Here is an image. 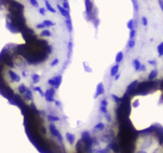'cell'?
I'll return each mask as SVG.
<instances>
[{
    "instance_id": "obj_36",
    "label": "cell",
    "mask_w": 163,
    "mask_h": 153,
    "mask_svg": "<svg viewBox=\"0 0 163 153\" xmlns=\"http://www.w3.org/2000/svg\"><path fill=\"white\" fill-rule=\"evenodd\" d=\"M39 14H41V15L44 16L45 14H46V9L43 8V7H41V8H39Z\"/></svg>"
},
{
    "instance_id": "obj_31",
    "label": "cell",
    "mask_w": 163,
    "mask_h": 153,
    "mask_svg": "<svg viewBox=\"0 0 163 153\" xmlns=\"http://www.w3.org/2000/svg\"><path fill=\"white\" fill-rule=\"evenodd\" d=\"M62 7L65 8L67 11H70V5H69V2L67 1H65L62 2Z\"/></svg>"
},
{
    "instance_id": "obj_39",
    "label": "cell",
    "mask_w": 163,
    "mask_h": 153,
    "mask_svg": "<svg viewBox=\"0 0 163 153\" xmlns=\"http://www.w3.org/2000/svg\"><path fill=\"white\" fill-rule=\"evenodd\" d=\"M48 84L50 85H51V86L54 87L55 86V81L54 78H51V79H49L48 80Z\"/></svg>"
},
{
    "instance_id": "obj_33",
    "label": "cell",
    "mask_w": 163,
    "mask_h": 153,
    "mask_svg": "<svg viewBox=\"0 0 163 153\" xmlns=\"http://www.w3.org/2000/svg\"><path fill=\"white\" fill-rule=\"evenodd\" d=\"M137 106H139V101L138 100H135L132 102V107L133 108H137Z\"/></svg>"
},
{
    "instance_id": "obj_7",
    "label": "cell",
    "mask_w": 163,
    "mask_h": 153,
    "mask_svg": "<svg viewBox=\"0 0 163 153\" xmlns=\"http://www.w3.org/2000/svg\"><path fill=\"white\" fill-rule=\"evenodd\" d=\"M137 84H138V81H137V80H134V81L130 83V85H128V87L126 88V92H130V94H131V92H133V90L136 89Z\"/></svg>"
},
{
    "instance_id": "obj_42",
    "label": "cell",
    "mask_w": 163,
    "mask_h": 153,
    "mask_svg": "<svg viewBox=\"0 0 163 153\" xmlns=\"http://www.w3.org/2000/svg\"><path fill=\"white\" fill-rule=\"evenodd\" d=\"M94 25L96 28H98V26L99 25V19H96V22H95V20H94Z\"/></svg>"
},
{
    "instance_id": "obj_5",
    "label": "cell",
    "mask_w": 163,
    "mask_h": 153,
    "mask_svg": "<svg viewBox=\"0 0 163 153\" xmlns=\"http://www.w3.org/2000/svg\"><path fill=\"white\" fill-rule=\"evenodd\" d=\"M66 139L67 140V142L70 144V145L74 144L75 141H76V136H75V135L70 132H67L66 133Z\"/></svg>"
},
{
    "instance_id": "obj_6",
    "label": "cell",
    "mask_w": 163,
    "mask_h": 153,
    "mask_svg": "<svg viewBox=\"0 0 163 153\" xmlns=\"http://www.w3.org/2000/svg\"><path fill=\"white\" fill-rule=\"evenodd\" d=\"M57 7H58V10H59V12H60V14H61L62 16L65 17V18H70L69 11H67V10H66L65 8H63V7L60 6L59 4H58V5H57Z\"/></svg>"
},
{
    "instance_id": "obj_29",
    "label": "cell",
    "mask_w": 163,
    "mask_h": 153,
    "mask_svg": "<svg viewBox=\"0 0 163 153\" xmlns=\"http://www.w3.org/2000/svg\"><path fill=\"white\" fill-rule=\"evenodd\" d=\"M59 60L58 59V58H55V59H54L53 61L51 62V67H54V66H58V65H59Z\"/></svg>"
},
{
    "instance_id": "obj_9",
    "label": "cell",
    "mask_w": 163,
    "mask_h": 153,
    "mask_svg": "<svg viewBox=\"0 0 163 153\" xmlns=\"http://www.w3.org/2000/svg\"><path fill=\"white\" fill-rule=\"evenodd\" d=\"M157 74H158V70L157 69H154L153 70H151V72L150 73L149 76H148V80L150 81H153L157 77Z\"/></svg>"
},
{
    "instance_id": "obj_4",
    "label": "cell",
    "mask_w": 163,
    "mask_h": 153,
    "mask_svg": "<svg viewBox=\"0 0 163 153\" xmlns=\"http://www.w3.org/2000/svg\"><path fill=\"white\" fill-rule=\"evenodd\" d=\"M8 73H9V77L11 79L12 81H14V82H19L21 81V77L19 76V75L15 73L13 70H11L10 69L8 71Z\"/></svg>"
},
{
    "instance_id": "obj_45",
    "label": "cell",
    "mask_w": 163,
    "mask_h": 153,
    "mask_svg": "<svg viewBox=\"0 0 163 153\" xmlns=\"http://www.w3.org/2000/svg\"><path fill=\"white\" fill-rule=\"evenodd\" d=\"M158 2H159L160 6H161V8H162V11H163V1H162V0H159Z\"/></svg>"
},
{
    "instance_id": "obj_2",
    "label": "cell",
    "mask_w": 163,
    "mask_h": 153,
    "mask_svg": "<svg viewBox=\"0 0 163 153\" xmlns=\"http://www.w3.org/2000/svg\"><path fill=\"white\" fill-rule=\"evenodd\" d=\"M85 6H86V13L88 16L89 21H92L94 19L92 16V11H93V2L91 0H85Z\"/></svg>"
},
{
    "instance_id": "obj_26",
    "label": "cell",
    "mask_w": 163,
    "mask_h": 153,
    "mask_svg": "<svg viewBox=\"0 0 163 153\" xmlns=\"http://www.w3.org/2000/svg\"><path fill=\"white\" fill-rule=\"evenodd\" d=\"M135 46V41L134 39H130L129 42H128V47L129 49H133Z\"/></svg>"
},
{
    "instance_id": "obj_38",
    "label": "cell",
    "mask_w": 163,
    "mask_h": 153,
    "mask_svg": "<svg viewBox=\"0 0 163 153\" xmlns=\"http://www.w3.org/2000/svg\"><path fill=\"white\" fill-rule=\"evenodd\" d=\"M101 105L102 106L107 107V105H108V101H107V100L106 99H102L101 101Z\"/></svg>"
},
{
    "instance_id": "obj_13",
    "label": "cell",
    "mask_w": 163,
    "mask_h": 153,
    "mask_svg": "<svg viewBox=\"0 0 163 153\" xmlns=\"http://www.w3.org/2000/svg\"><path fill=\"white\" fill-rule=\"evenodd\" d=\"M54 79L55 81V86H54V88H55V89H59V86L61 85L62 77L61 75H58V76L54 77Z\"/></svg>"
},
{
    "instance_id": "obj_46",
    "label": "cell",
    "mask_w": 163,
    "mask_h": 153,
    "mask_svg": "<svg viewBox=\"0 0 163 153\" xmlns=\"http://www.w3.org/2000/svg\"><path fill=\"white\" fill-rule=\"evenodd\" d=\"M22 76H23L24 77H28V74H27V73L26 72V71H22Z\"/></svg>"
},
{
    "instance_id": "obj_12",
    "label": "cell",
    "mask_w": 163,
    "mask_h": 153,
    "mask_svg": "<svg viewBox=\"0 0 163 153\" xmlns=\"http://www.w3.org/2000/svg\"><path fill=\"white\" fill-rule=\"evenodd\" d=\"M123 58H124V54H123V52H122V51L117 52L116 57H115V62H116L117 64H118V63H120V62L122 61Z\"/></svg>"
},
{
    "instance_id": "obj_32",
    "label": "cell",
    "mask_w": 163,
    "mask_h": 153,
    "mask_svg": "<svg viewBox=\"0 0 163 153\" xmlns=\"http://www.w3.org/2000/svg\"><path fill=\"white\" fill-rule=\"evenodd\" d=\"M29 1H30L31 4L33 6H34V7H38V6H39V2H38L37 0H29Z\"/></svg>"
},
{
    "instance_id": "obj_41",
    "label": "cell",
    "mask_w": 163,
    "mask_h": 153,
    "mask_svg": "<svg viewBox=\"0 0 163 153\" xmlns=\"http://www.w3.org/2000/svg\"><path fill=\"white\" fill-rule=\"evenodd\" d=\"M54 104H55V105H56L57 107H61V105H62L61 102H60L59 101H58V100H55Z\"/></svg>"
},
{
    "instance_id": "obj_23",
    "label": "cell",
    "mask_w": 163,
    "mask_h": 153,
    "mask_svg": "<svg viewBox=\"0 0 163 153\" xmlns=\"http://www.w3.org/2000/svg\"><path fill=\"white\" fill-rule=\"evenodd\" d=\"M111 97L113 98V101H114L115 103H117V104H120V103L122 102V98H120L119 97H117L116 94L112 93L111 94Z\"/></svg>"
},
{
    "instance_id": "obj_21",
    "label": "cell",
    "mask_w": 163,
    "mask_h": 153,
    "mask_svg": "<svg viewBox=\"0 0 163 153\" xmlns=\"http://www.w3.org/2000/svg\"><path fill=\"white\" fill-rule=\"evenodd\" d=\"M47 118H48L50 121H52V122H58L60 120V118L59 116H53V115H48V116H47Z\"/></svg>"
},
{
    "instance_id": "obj_10",
    "label": "cell",
    "mask_w": 163,
    "mask_h": 153,
    "mask_svg": "<svg viewBox=\"0 0 163 153\" xmlns=\"http://www.w3.org/2000/svg\"><path fill=\"white\" fill-rule=\"evenodd\" d=\"M132 65H133V66H134L135 71H140V68H141L142 64H141V62H140V61L138 59H134L133 60Z\"/></svg>"
},
{
    "instance_id": "obj_27",
    "label": "cell",
    "mask_w": 163,
    "mask_h": 153,
    "mask_svg": "<svg viewBox=\"0 0 163 153\" xmlns=\"http://www.w3.org/2000/svg\"><path fill=\"white\" fill-rule=\"evenodd\" d=\"M83 67H84V70L86 73H92L93 72V70H92V69L91 68V67L86 65V62H83Z\"/></svg>"
},
{
    "instance_id": "obj_44",
    "label": "cell",
    "mask_w": 163,
    "mask_h": 153,
    "mask_svg": "<svg viewBox=\"0 0 163 153\" xmlns=\"http://www.w3.org/2000/svg\"><path fill=\"white\" fill-rule=\"evenodd\" d=\"M120 77H121V74H120V73H117V74H116V75H115V76H114V80H115V81H117V80H118V79L120 78Z\"/></svg>"
},
{
    "instance_id": "obj_3",
    "label": "cell",
    "mask_w": 163,
    "mask_h": 153,
    "mask_svg": "<svg viewBox=\"0 0 163 153\" xmlns=\"http://www.w3.org/2000/svg\"><path fill=\"white\" fill-rule=\"evenodd\" d=\"M104 92H105V88H104L103 83H102V82H99L96 87V92H95V94H94V98L95 99L98 98L99 96L104 94Z\"/></svg>"
},
{
    "instance_id": "obj_34",
    "label": "cell",
    "mask_w": 163,
    "mask_h": 153,
    "mask_svg": "<svg viewBox=\"0 0 163 153\" xmlns=\"http://www.w3.org/2000/svg\"><path fill=\"white\" fill-rule=\"evenodd\" d=\"M105 117H106V120L108 122H111V120H112V118H111V115H110V113H109V112H107L106 114H105Z\"/></svg>"
},
{
    "instance_id": "obj_48",
    "label": "cell",
    "mask_w": 163,
    "mask_h": 153,
    "mask_svg": "<svg viewBox=\"0 0 163 153\" xmlns=\"http://www.w3.org/2000/svg\"><path fill=\"white\" fill-rule=\"evenodd\" d=\"M62 1H63V2H65V1H67V0H62Z\"/></svg>"
},
{
    "instance_id": "obj_20",
    "label": "cell",
    "mask_w": 163,
    "mask_h": 153,
    "mask_svg": "<svg viewBox=\"0 0 163 153\" xmlns=\"http://www.w3.org/2000/svg\"><path fill=\"white\" fill-rule=\"evenodd\" d=\"M126 27L129 30L134 29V19H130L126 23Z\"/></svg>"
},
{
    "instance_id": "obj_18",
    "label": "cell",
    "mask_w": 163,
    "mask_h": 153,
    "mask_svg": "<svg viewBox=\"0 0 163 153\" xmlns=\"http://www.w3.org/2000/svg\"><path fill=\"white\" fill-rule=\"evenodd\" d=\"M26 89H27V87L26 86L25 84H21L18 87V92L20 94H24L25 92L26 91Z\"/></svg>"
},
{
    "instance_id": "obj_28",
    "label": "cell",
    "mask_w": 163,
    "mask_h": 153,
    "mask_svg": "<svg viewBox=\"0 0 163 153\" xmlns=\"http://www.w3.org/2000/svg\"><path fill=\"white\" fill-rule=\"evenodd\" d=\"M135 35H136V30L135 29H133V30H130V39H134Z\"/></svg>"
},
{
    "instance_id": "obj_19",
    "label": "cell",
    "mask_w": 163,
    "mask_h": 153,
    "mask_svg": "<svg viewBox=\"0 0 163 153\" xmlns=\"http://www.w3.org/2000/svg\"><path fill=\"white\" fill-rule=\"evenodd\" d=\"M51 35H52L51 32L47 29L42 30V31L40 33V36H42V37H51Z\"/></svg>"
},
{
    "instance_id": "obj_37",
    "label": "cell",
    "mask_w": 163,
    "mask_h": 153,
    "mask_svg": "<svg viewBox=\"0 0 163 153\" xmlns=\"http://www.w3.org/2000/svg\"><path fill=\"white\" fill-rule=\"evenodd\" d=\"M45 27H46V26H44V24L42 23H42H38L36 25V28L37 29H39V30H43Z\"/></svg>"
},
{
    "instance_id": "obj_30",
    "label": "cell",
    "mask_w": 163,
    "mask_h": 153,
    "mask_svg": "<svg viewBox=\"0 0 163 153\" xmlns=\"http://www.w3.org/2000/svg\"><path fill=\"white\" fill-rule=\"evenodd\" d=\"M99 109H100V111H101V112H102L103 114H106L107 112H108V110H107V107H106V106H100V108H99Z\"/></svg>"
},
{
    "instance_id": "obj_16",
    "label": "cell",
    "mask_w": 163,
    "mask_h": 153,
    "mask_svg": "<svg viewBox=\"0 0 163 153\" xmlns=\"http://www.w3.org/2000/svg\"><path fill=\"white\" fill-rule=\"evenodd\" d=\"M45 4H46V7L47 9V11H49L50 12H51V13H56V11H55V9L54 7H52V6L51 4H50V2L47 1V0H45Z\"/></svg>"
},
{
    "instance_id": "obj_17",
    "label": "cell",
    "mask_w": 163,
    "mask_h": 153,
    "mask_svg": "<svg viewBox=\"0 0 163 153\" xmlns=\"http://www.w3.org/2000/svg\"><path fill=\"white\" fill-rule=\"evenodd\" d=\"M42 23L44 24V26L46 27H51V26H55V23L54 22H52L51 20H49V19H45L42 21Z\"/></svg>"
},
{
    "instance_id": "obj_11",
    "label": "cell",
    "mask_w": 163,
    "mask_h": 153,
    "mask_svg": "<svg viewBox=\"0 0 163 153\" xmlns=\"http://www.w3.org/2000/svg\"><path fill=\"white\" fill-rule=\"evenodd\" d=\"M24 97H25V98L26 100H28V101H32V100H34V95L32 93V91L30 89H28V88H27L26 91L25 92Z\"/></svg>"
},
{
    "instance_id": "obj_22",
    "label": "cell",
    "mask_w": 163,
    "mask_h": 153,
    "mask_svg": "<svg viewBox=\"0 0 163 153\" xmlns=\"http://www.w3.org/2000/svg\"><path fill=\"white\" fill-rule=\"evenodd\" d=\"M31 79H32V81H33V83L34 84H37L38 82H39L40 76H39V74H37V73H34L31 76Z\"/></svg>"
},
{
    "instance_id": "obj_25",
    "label": "cell",
    "mask_w": 163,
    "mask_h": 153,
    "mask_svg": "<svg viewBox=\"0 0 163 153\" xmlns=\"http://www.w3.org/2000/svg\"><path fill=\"white\" fill-rule=\"evenodd\" d=\"M157 53H158L159 56H162L163 55V42L159 44V46H157Z\"/></svg>"
},
{
    "instance_id": "obj_1",
    "label": "cell",
    "mask_w": 163,
    "mask_h": 153,
    "mask_svg": "<svg viewBox=\"0 0 163 153\" xmlns=\"http://www.w3.org/2000/svg\"><path fill=\"white\" fill-rule=\"evenodd\" d=\"M54 95H55V88H50L45 92V100L47 102H54Z\"/></svg>"
},
{
    "instance_id": "obj_14",
    "label": "cell",
    "mask_w": 163,
    "mask_h": 153,
    "mask_svg": "<svg viewBox=\"0 0 163 153\" xmlns=\"http://www.w3.org/2000/svg\"><path fill=\"white\" fill-rule=\"evenodd\" d=\"M105 129V124L102 122H99L96 125H94V129L96 130V131H102V130H104Z\"/></svg>"
},
{
    "instance_id": "obj_24",
    "label": "cell",
    "mask_w": 163,
    "mask_h": 153,
    "mask_svg": "<svg viewBox=\"0 0 163 153\" xmlns=\"http://www.w3.org/2000/svg\"><path fill=\"white\" fill-rule=\"evenodd\" d=\"M33 90H34V91H35V92H39V94L41 95V97H44V96H45V92H44L43 91H42V88L40 87V86L34 87Z\"/></svg>"
},
{
    "instance_id": "obj_47",
    "label": "cell",
    "mask_w": 163,
    "mask_h": 153,
    "mask_svg": "<svg viewBox=\"0 0 163 153\" xmlns=\"http://www.w3.org/2000/svg\"><path fill=\"white\" fill-rule=\"evenodd\" d=\"M161 101L163 102V94H162V98H161Z\"/></svg>"
},
{
    "instance_id": "obj_43",
    "label": "cell",
    "mask_w": 163,
    "mask_h": 153,
    "mask_svg": "<svg viewBox=\"0 0 163 153\" xmlns=\"http://www.w3.org/2000/svg\"><path fill=\"white\" fill-rule=\"evenodd\" d=\"M148 63L149 64H150V65H152V66H155V65L157 64V62L154 61V60H149V61H148Z\"/></svg>"
},
{
    "instance_id": "obj_35",
    "label": "cell",
    "mask_w": 163,
    "mask_h": 153,
    "mask_svg": "<svg viewBox=\"0 0 163 153\" xmlns=\"http://www.w3.org/2000/svg\"><path fill=\"white\" fill-rule=\"evenodd\" d=\"M142 25H143V26H147L148 25V20H147V18L145 17H142Z\"/></svg>"
},
{
    "instance_id": "obj_8",
    "label": "cell",
    "mask_w": 163,
    "mask_h": 153,
    "mask_svg": "<svg viewBox=\"0 0 163 153\" xmlns=\"http://www.w3.org/2000/svg\"><path fill=\"white\" fill-rule=\"evenodd\" d=\"M119 67H120V66H119V65H118V64H116V65H114V66H112V68L110 69V77H114L115 75L118 73Z\"/></svg>"
},
{
    "instance_id": "obj_40",
    "label": "cell",
    "mask_w": 163,
    "mask_h": 153,
    "mask_svg": "<svg viewBox=\"0 0 163 153\" xmlns=\"http://www.w3.org/2000/svg\"><path fill=\"white\" fill-rule=\"evenodd\" d=\"M140 71H141V72H145V71H146V66H145V65H142V66H141V68H140Z\"/></svg>"
},
{
    "instance_id": "obj_15",
    "label": "cell",
    "mask_w": 163,
    "mask_h": 153,
    "mask_svg": "<svg viewBox=\"0 0 163 153\" xmlns=\"http://www.w3.org/2000/svg\"><path fill=\"white\" fill-rule=\"evenodd\" d=\"M66 25L67 29H68V31L71 33V32L73 31V26H72L71 18H67L66 19Z\"/></svg>"
}]
</instances>
